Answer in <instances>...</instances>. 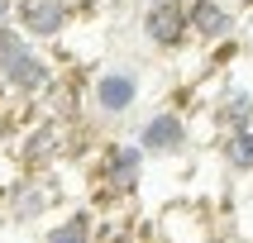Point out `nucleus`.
I'll return each instance as SVG.
<instances>
[{
    "label": "nucleus",
    "instance_id": "nucleus-1",
    "mask_svg": "<svg viewBox=\"0 0 253 243\" xmlns=\"http://www.w3.org/2000/svg\"><path fill=\"white\" fill-rule=\"evenodd\" d=\"M57 81V62L29 38L19 24H0V86L14 96H48Z\"/></svg>",
    "mask_w": 253,
    "mask_h": 243
},
{
    "label": "nucleus",
    "instance_id": "nucleus-2",
    "mask_svg": "<svg viewBox=\"0 0 253 243\" xmlns=\"http://www.w3.org/2000/svg\"><path fill=\"white\" fill-rule=\"evenodd\" d=\"M139 96H143V71L134 62H105L91 76V91H86V100L100 119H125L139 105Z\"/></svg>",
    "mask_w": 253,
    "mask_h": 243
},
{
    "label": "nucleus",
    "instance_id": "nucleus-3",
    "mask_svg": "<svg viewBox=\"0 0 253 243\" xmlns=\"http://www.w3.org/2000/svg\"><path fill=\"white\" fill-rule=\"evenodd\" d=\"M134 29H139V38L153 53H182L186 43H191L182 0H143L139 14H134Z\"/></svg>",
    "mask_w": 253,
    "mask_h": 243
},
{
    "label": "nucleus",
    "instance_id": "nucleus-4",
    "mask_svg": "<svg viewBox=\"0 0 253 243\" xmlns=\"http://www.w3.org/2000/svg\"><path fill=\"white\" fill-rule=\"evenodd\" d=\"M143 153L153 162H172V157H186L191 153V119L182 110H153L139 119V134H134Z\"/></svg>",
    "mask_w": 253,
    "mask_h": 243
},
{
    "label": "nucleus",
    "instance_id": "nucleus-5",
    "mask_svg": "<svg viewBox=\"0 0 253 243\" xmlns=\"http://www.w3.org/2000/svg\"><path fill=\"white\" fill-rule=\"evenodd\" d=\"M186 29H191V43L201 48H220L239 34V10L229 0H186Z\"/></svg>",
    "mask_w": 253,
    "mask_h": 243
},
{
    "label": "nucleus",
    "instance_id": "nucleus-6",
    "mask_svg": "<svg viewBox=\"0 0 253 243\" xmlns=\"http://www.w3.org/2000/svg\"><path fill=\"white\" fill-rule=\"evenodd\" d=\"M14 24L34 43H53L72 24V0H14Z\"/></svg>",
    "mask_w": 253,
    "mask_h": 243
},
{
    "label": "nucleus",
    "instance_id": "nucleus-7",
    "mask_svg": "<svg viewBox=\"0 0 253 243\" xmlns=\"http://www.w3.org/2000/svg\"><path fill=\"white\" fill-rule=\"evenodd\" d=\"M53 181L43 176V172H34V176H19V181H10V191H5V214H10V224H34V219H43V214L53 210Z\"/></svg>",
    "mask_w": 253,
    "mask_h": 243
},
{
    "label": "nucleus",
    "instance_id": "nucleus-8",
    "mask_svg": "<svg viewBox=\"0 0 253 243\" xmlns=\"http://www.w3.org/2000/svg\"><path fill=\"white\" fill-rule=\"evenodd\" d=\"M143 167H148V153H143L134 139L110 143V148L100 153V181L110 186L115 196H129V191L143 181Z\"/></svg>",
    "mask_w": 253,
    "mask_h": 243
},
{
    "label": "nucleus",
    "instance_id": "nucleus-9",
    "mask_svg": "<svg viewBox=\"0 0 253 243\" xmlns=\"http://www.w3.org/2000/svg\"><path fill=\"white\" fill-rule=\"evenodd\" d=\"M211 119H215V129H220V134H225V129L253 124V86L229 81V71H225V91L211 100Z\"/></svg>",
    "mask_w": 253,
    "mask_h": 243
},
{
    "label": "nucleus",
    "instance_id": "nucleus-10",
    "mask_svg": "<svg viewBox=\"0 0 253 243\" xmlns=\"http://www.w3.org/2000/svg\"><path fill=\"white\" fill-rule=\"evenodd\" d=\"M220 167L234 176H253V124L220 134Z\"/></svg>",
    "mask_w": 253,
    "mask_h": 243
},
{
    "label": "nucleus",
    "instance_id": "nucleus-11",
    "mask_svg": "<svg viewBox=\"0 0 253 243\" xmlns=\"http://www.w3.org/2000/svg\"><path fill=\"white\" fill-rule=\"evenodd\" d=\"M57 153H62V129L53 119L39 124V129H29V139H24V162L29 167H48Z\"/></svg>",
    "mask_w": 253,
    "mask_h": 243
},
{
    "label": "nucleus",
    "instance_id": "nucleus-12",
    "mask_svg": "<svg viewBox=\"0 0 253 243\" xmlns=\"http://www.w3.org/2000/svg\"><path fill=\"white\" fill-rule=\"evenodd\" d=\"M43 243H96V214H91V210L62 214V219L43 234Z\"/></svg>",
    "mask_w": 253,
    "mask_h": 243
},
{
    "label": "nucleus",
    "instance_id": "nucleus-13",
    "mask_svg": "<svg viewBox=\"0 0 253 243\" xmlns=\"http://www.w3.org/2000/svg\"><path fill=\"white\" fill-rule=\"evenodd\" d=\"M0 24H14V0H0Z\"/></svg>",
    "mask_w": 253,
    "mask_h": 243
},
{
    "label": "nucleus",
    "instance_id": "nucleus-14",
    "mask_svg": "<svg viewBox=\"0 0 253 243\" xmlns=\"http://www.w3.org/2000/svg\"><path fill=\"white\" fill-rule=\"evenodd\" d=\"M229 5H234V10H253V0H229Z\"/></svg>",
    "mask_w": 253,
    "mask_h": 243
},
{
    "label": "nucleus",
    "instance_id": "nucleus-15",
    "mask_svg": "<svg viewBox=\"0 0 253 243\" xmlns=\"http://www.w3.org/2000/svg\"><path fill=\"white\" fill-rule=\"evenodd\" d=\"M206 243H234V239H206Z\"/></svg>",
    "mask_w": 253,
    "mask_h": 243
},
{
    "label": "nucleus",
    "instance_id": "nucleus-16",
    "mask_svg": "<svg viewBox=\"0 0 253 243\" xmlns=\"http://www.w3.org/2000/svg\"><path fill=\"white\" fill-rule=\"evenodd\" d=\"M182 5H186V0H182Z\"/></svg>",
    "mask_w": 253,
    "mask_h": 243
}]
</instances>
